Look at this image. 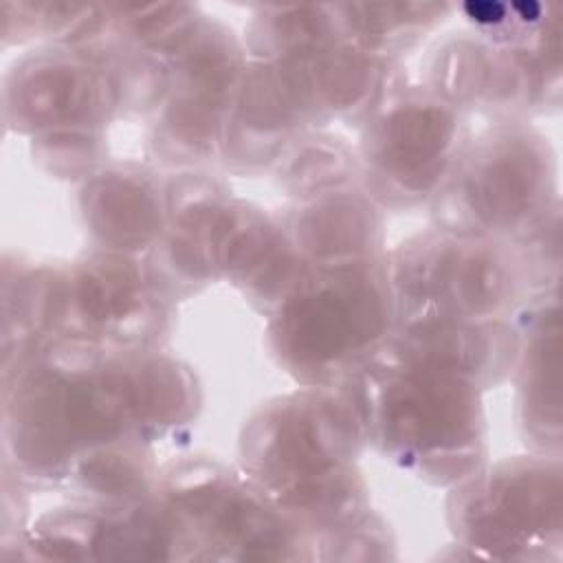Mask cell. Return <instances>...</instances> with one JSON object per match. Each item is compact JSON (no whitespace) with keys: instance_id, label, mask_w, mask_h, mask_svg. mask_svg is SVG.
<instances>
[{"instance_id":"52a82bcc","label":"cell","mask_w":563,"mask_h":563,"mask_svg":"<svg viewBox=\"0 0 563 563\" xmlns=\"http://www.w3.org/2000/svg\"><path fill=\"white\" fill-rule=\"evenodd\" d=\"M468 141L457 106L427 86H394L365 119L361 187L389 207L433 200Z\"/></svg>"},{"instance_id":"7c38bea8","label":"cell","mask_w":563,"mask_h":563,"mask_svg":"<svg viewBox=\"0 0 563 563\" xmlns=\"http://www.w3.org/2000/svg\"><path fill=\"white\" fill-rule=\"evenodd\" d=\"M119 108L110 66L97 53L51 44L22 57L4 81V119L33 139L95 128Z\"/></svg>"},{"instance_id":"9a60e30c","label":"cell","mask_w":563,"mask_h":563,"mask_svg":"<svg viewBox=\"0 0 563 563\" xmlns=\"http://www.w3.org/2000/svg\"><path fill=\"white\" fill-rule=\"evenodd\" d=\"M284 227L306 266L383 255L380 213L363 187L303 200Z\"/></svg>"},{"instance_id":"30bf717a","label":"cell","mask_w":563,"mask_h":563,"mask_svg":"<svg viewBox=\"0 0 563 563\" xmlns=\"http://www.w3.org/2000/svg\"><path fill=\"white\" fill-rule=\"evenodd\" d=\"M169 306L145 262L97 249L64 266L55 339L112 354L152 352L167 332Z\"/></svg>"},{"instance_id":"ba28073f","label":"cell","mask_w":563,"mask_h":563,"mask_svg":"<svg viewBox=\"0 0 563 563\" xmlns=\"http://www.w3.org/2000/svg\"><path fill=\"white\" fill-rule=\"evenodd\" d=\"M462 548L484 559H545L561 550V460L508 457L457 482L446 501Z\"/></svg>"},{"instance_id":"9c48e42d","label":"cell","mask_w":563,"mask_h":563,"mask_svg":"<svg viewBox=\"0 0 563 563\" xmlns=\"http://www.w3.org/2000/svg\"><path fill=\"white\" fill-rule=\"evenodd\" d=\"M154 488L176 515L183 548H216V556L231 559H290L292 548L310 545L306 530L244 473L213 462H174Z\"/></svg>"},{"instance_id":"4fadbf2b","label":"cell","mask_w":563,"mask_h":563,"mask_svg":"<svg viewBox=\"0 0 563 563\" xmlns=\"http://www.w3.org/2000/svg\"><path fill=\"white\" fill-rule=\"evenodd\" d=\"M84 222L110 253H150L169 227V180L141 165L95 169L81 189Z\"/></svg>"},{"instance_id":"5bb4252c","label":"cell","mask_w":563,"mask_h":563,"mask_svg":"<svg viewBox=\"0 0 563 563\" xmlns=\"http://www.w3.org/2000/svg\"><path fill=\"white\" fill-rule=\"evenodd\" d=\"M512 323L519 334V354L515 363L519 424L537 453L559 457V290L532 295L515 312Z\"/></svg>"},{"instance_id":"8992f818","label":"cell","mask_w":563,"mask_h":563,"mask_svg":"<svg viewBox=\"0 0 563 563\" xmlns=\"http://www.w3.org/2000/svg\"><path fill=\"white\" fill-rule=\"evenodd\" d=\"M385 257L396 325L508 321L534 295L515 244L433 227Z\"/></svg>"},{"instance_id":"e0dca14e","label":"cell","mask_w":563,"mask_h":563,"mask_svg":"<svg viewBox=\"0 0 563 563\" xmlns=\"http://www.w3.org/2000/svg\"><path fill=\"white\" fill-rule=\"evenodd\" d=\"M282 185L301 202L361 185L358 154L341 139L301 134L279 156Z\"/></svg>"},{"instance_id":"277c9868","label":"cell","mask_w":563,"mask_h":563,"mask_svg":"<svg viewBox=\"0 0 563 563\" xmlns=\"http://www.w3.org/2000/svg\"><path fill=\"white\" fill-rule=\"evenodd\" d=\"M396 328L387 257L308 266L271 312L279 365L306 387H341Z\"/></svg>"},{"instance_id":"6da1fadb","label":"cell","mask_w":563,"mask_h":563,"mask_svg":"<svg viewBox=\"0 0 563 563\" xmlns=\"http://www.w3.org/2000/svg\"><path fill=\"white\" fill-rule=\"evenodd\" d=\"M147 442L128 385V354L53 339L4 369V444L20 479L136 501L158 477Z\"/></svg>"},{"instance_id":"3957f363","label":"cell","mask_w":563,"mask_h":563,"mask_svg":"<svg viewBox=\"0 0 563 563\" xmlns=\"http://www.w3.org/2000/svg\"><path fill=\"white\" fill-rule=\"evenodd\" d=\"M376 451L435 486H455L486 462L482 387L466 376L374 354L347 380Z\"/></svg>"},{"instance_id":"7a4b0ae2","label":"cell","mask_w":563,"mask_h":563,"mask_svg":"<svg viewBox=\"0 0 563 563\" xmlns=\"http://www.w3.org/2000/svg\"><path fill=\"white\" fill-rule=\"evenodd\" d=\"M363 422L345 389L306 387L266 402L244 427L242 473L317 543L347 545L369 508L356 457ZM312 541V543H314Z\"/></svg>"},{"instance_id":"8fae6325","label":"cell","mask_w":563,"mask_h":563,"mask_svg":"<svg viewBox=\"0 0 563 563\" xmlns=\"http://www.w3.org/2000/svg\"><path fill=\"white\" fill-rule=\"evenodd\" d=\"M559 79V53L504 48L468 31L438 44L424 86L460 110L490 112L504 123L556 106Z\"/></svg>"},{"instance_id":"5b68a950","label":"cell","mask_w":563,"mask_h":563,"mask_svg":"<svg viewBox=\"0 0 563 563\" xmlns=\"http://www.w3.org/2000/svg\"><path fill=\"white\" fill-rule=\"evenodd\" d=\"M556 158L543 134L504 121L471 139L433 198L435 227L515 244L559 211Z\"/></svg>"},{"instance_id":"2e32d148","label":"cell","mask_w":563,"mask_h":563,"mask_svg":"<svg viewBox=\"0 0 563 563\" xmlns=\"http://www.w3.org/2000/svg\"><path fill=\"white\" fill-rule=\"evenodd\" d=\"M451 11L444 2H387L341 4L345 37L352 46L394 62V55L416 46Z\"/></svg>"}]
</instances>
